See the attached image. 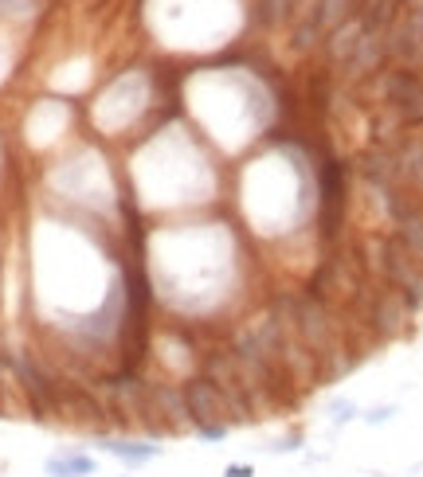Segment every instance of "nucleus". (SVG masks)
<instances>
[{"label": "nucleus", "mask_w": 423, "mask_h": 477, "mask_svg": "<svg viewBox=\"0 0 423 477\" xmlns=\"http://www.w3.org/2000/svg\"><path fill=\"white\" fill-rule=\"evenodd\" d=\"M357 250L364 258V270H369L381 285H392V290L419 313L423 309V267L408 255V247L400 243L392 231H376V235H364V243Z\"/></svg>", "instance_id": "nucleus-1"}, {"label": "nucleus", "mask_w": 423, "mask_h": 477, "mask_svg": "<svg viewBox=\"0 0 423 477\" xmlns=\"http://www.w3.org/2000/svg\"><path fill=\"white\" fill-rule=\"evenodd\" d=\"M384 51H388V63L423 70V5L419 0L384 32Z\"/></svg>", "instance_id": "nucleus-2"}, {"label": "nucleus", "mask_w": 423, "mask_h": 477, "mask_svg": "<svg viewBox=\"0 0 423 477\" xmlns=\"http://www.w3.org/2000/svg\"><path fill=\"white\" fill-rule=\"evenodd\" d=\"M388 67V51H384V35L381 32H364L357 47H352V55L334 70V82L341 90H352V87H361L364 79H372L376 70H384Z\"/></svg>", "instance_id": "nucleus-3"}, {"label": "nucleus", "mask_w": 423, "mask_h": 477, "mask_svg": "<svg viewBox=\"0 0 423 477\" xmlns=\"http://www.w3.org/2000/svg\"><path fill=\"white\" fill-rule=\"evenodd\" d=\"M181 388H184V403H188V419H193V431H196V426H228V431H231L228 403H223V396L208 384L204 376L184 379Z\"/></svg>", "instance_id": "nucleus-4"}, {"label": "nucleus", "mask_w": 423, "mask_h": 477, "mask_svg": "<svg viewBox=\"0 0 423 477\" xmlns=\"http://www.w3.org/2000/svg\"><path fill=\"white\" fill-rule=\"evenodd\" d=\"M99 450L110 454L114 462H122L126 470H141L164 454L157 438H137V435H99Z\"/></svg>", "instance_id": "nucleus-5"}, {"label": "nucleus", "mask_w": 423, "mask_h": 477, "mask_svg": "<svg viewBox=\"0 0 423 477\" xmlns=\"http://www.w3.org/2000/svg\"><path fill=\"white\" fill-rule=\"evenodd\" d=\"M99 473V458L82 446H59L43 458V477H94Z\"/></svg>", "instance_id": "nucleus-6"}, {"label": "nucleus", "mask_w": 423, "mask_h": 477, "mask_svg": "<svg viewBox=\"0 0 423 477\" xmlns=\"http://www.w3.org/2000/svg\"><path fill=\"white\" fill-rule=\"evenodd\" d=\"M361 35H364L361 16H352V20L341 23V28L329 32L325 40H322V47H317V51H322V59H325V70H337L341 63H345V59L352 55V47H357Z\"/></svg>", "instance_id": "nucleus-7"}, {"label": "nucleus", "mask_w": 423, "mask_h": 477, "mask_svg": "<svg viewBox=\"0 0 423 477\" xmlns=\"http://www.w3.org/2000/svg\"><path fill=\"white\" fill-rule=\"evenodd\" d=\"M411 5H416V0H361V5H357V16H361V23H364V32H381V35H384Z\"/></svg>", "instance_id": "nucleus-8"}, {"label": "nucleus", "mask_w": 423, "mask_h": 477, "mask_svg": "<svg viewBox=\"0 0 423 477\" xmlns=\"http://www.w3.org/2000/svg\"><path fill=\"white\" fill-rule=\"evenodd\" d=\"M357 5L361 0H314V5L306 8V16L314 20V28L322 32V40H325L334 28H341L345 20L357 16Z\"/></svg>", "instance_id": "nucleus-9"}, {"label": "nucleus", "mask_w": 423, "mask_h": 477, "mask_svg": "<svg viewBox=\"0 0 423 477\" xmlns=\"http://www.w3.org/2000/svg\"><path fill=\"white\" fill-rule=\"evenodd\" d=\"M255 23L263 32H278L302 16V0H255Z\"/></svg>", "instance_id": "nucleus-10"}, {"label": "nucleus", "mask_w": 423, "mask_h": 477, "mask_svg": "<svg viewBox=\"0 0 423 477\" xmlns=\"http://www.w3.org/2000/svg\"><path fill=\"white\" fill-rule=\"evenodd\" d=\"M392 235L408 247V255L423 267V208H419V211H411L408 220H400L396 228H392Z\"/></svg>", "instance_id": "nucleus-11"}, {"label": "nucleus", "mask_w": 423, "mask_h": 477, "mask_svg": "<svg viewBox=\"0 0 423 477\" xmlns=\"http://www.w3.org/2000/svg\"><path fill=\"white\" fill-rule=\"evenodd\" d=\"M352 419H357V407H352L349 399H334V403H329V423H334V426H349Z\"/></svg>", "instance_id": "nucleus-12"}, {"label": "nucleus", "mask_w": 423, "mask_h": 477, "mask_svg": "<svg viewBox=\"0 0 423 477\" xmlns=\"http://www.w3.org/2000/svg\"><path fill=\"white\" fill-rule=\"evenodd\" d=\"M193 435L204 438V443H223V438H228V426H196Z\"/></svg>", "instance_id": "nucleus-13"}, {"label": "nucleus", "mask_w": 423, "mask_h": 477, "mask_svg": "<svg viewBox=\"0 0 423 477\" xmlns=\"http://www.w3.org/2000/svg\"><path fill=\"white\" fill-rule=\"evenodd\" d=\"M392 415H396L392 407H372L369 415H364V423H372V426H384L388 419H392Z\"/></svg>", "instance_id": "nucleus-14"}, {"label": "nucleus", "mask_w": 423, "mask_h": 477, "mask_svg": "<svg viewBox=\"0 0 423 477\" xmlns=\"http://www.w3.org/2000/svg\"><path fill=\"white\" fill-rule=\"evenodd\" d=\"M223 477H255V466L251 462H235V466L223 470Z\"/></svg>", "instance_id": "nucleus-15"}]
</instances>
